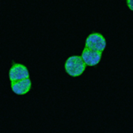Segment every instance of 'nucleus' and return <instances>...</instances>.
Wrapping results in <instances>:
<instances>
[{
    "label": "nucleus",
    "mask_w": 133,
    "mask_h": 133,
    "mask_svg": "<svg viewBox=\"0 0 133 133\" xmlns=\"http://www.w3.org/2000/svg\"><path fill=\"white\" fill-rule=\"evenodd\" d=\"M86 65L83 62L81 56H71L66 59L65 63L66 72L69 76L76 77L84 72Z\"/></svg>",
    "instance_id": "f257e3e1"
},
{
    "label": "nucleus",
    "mask_w": 133,
    "mask_h": 133,
    "mask_svg": "<svg viewBox=\"0 0 133 133\" xmlns=\"http://www.w3.org/2000/svg\"><path fill=\"white\" fill-rule=\"evenodd\" d=\"M107 45V42L105 37L99 33L90 34L85 41V48L90 49L91 51L103 52Z\"/></svg>",
    "instance_id": "f03ea898"
},
{
    "label": "nucleus",
    "mask_w": 133,
    "mask_h": 133,
    "mask_svg": "<svg viewBox=\"0 0 133 133\" xmlns=\"http://www.w3.org/2000/svg\"><path fill=\"white\" fill-rule=\"evenodd\" d=\"M29 78V73L24 65L20 63H14L9 71V79L11 83Z\"/></svg>",
    "instance_id": "7ed1b4c3"
},
{
    "label": "nucleus",
    "mask_w": 133,
    "mask_h": 133,
    "mask_svg": "<svg viewBox=\"0 0 133 133\" xmlns=\"http://www.w3.org/2000/svg\"><path fill=\"white\" fill-rule=\"evenodd\" d=\"M101 55H102L101 52L91 51V50H90V49H87L84 47L81 57H82L85 65L93 66L98 65V64L99 63L100 59H101Z\"/></svg>",
    "instance_id": "20e7f679"
},
{
    "label": "nucleus",
    "mask_w": 133,
    "mask_h": 133,
    "mask_svg": "<svg viewBox=\"0 0 133 133\" xmlns=\"http://www.w3.org/2000/svg\"><path fill=\"white\" fill-rule=\"evenodd\" d=\"M11 88L12 91L17 95H24L28 93L31 88V81L29 78L23 79L21 81L11 83Z\"/></svg>",
    "instance_id": "39448f33"
},
{
    "label": "nucleus",
    "mask_w": 133,
    "mask_h": 133,
    "mask_svg": "<svg viewBox=\"0 0 133 133\" xmlns=\"http://www.w3.org/2000/svg\"><path fill=\"white\" fill-rule=\"evenodd\" d=\"M127 5L130 10L133 11V0H127Z\"/></svg>",
    "instance_id": "423d86ee"
}]
</instances>
